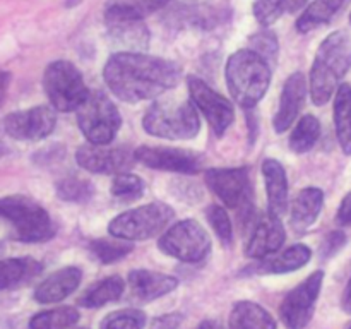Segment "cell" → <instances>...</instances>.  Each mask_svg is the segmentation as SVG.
I'll return each mask as SVG.
<instances>
[{
    "label": "cell",
    "mask_w": 351,
    "mask_h": 329,
    "mask_svg": "<svg viewBox=\"0 0 351 329\" xmlns=\"http://www.w3.org/2000/svg\"><path fill=\"white\" fill-rule=\"evenodd\" d=\"M182 315L180 314H167L154 319L151 329H180Z\"/></svg>",
    "instance_id": "obj_40"
},
{
    "label": "cell",
    "mask_w": 351,
    "mask_h": 329,
    "mask_svg": "<svg viewBox=\"0 0 351 329\" xmlns=\"http://www.w3.org/2000/svg\"><path fill=\"white\" fill-rule=\"evenodd\" d=\"M55 113L50 106H34L14 112L3 119V132L17 141H38L50 136L55 129Z\"/></svg>",
    "instance_id": "obj_14"
},
{
    "label": "cell",
    "mask_w": 351,
    "mask_h": 329,
    "mask_svg": "<svg viewBox=\"0 0 351 329\" xmlns=\"http://www.w3.org/2000/svg\"><path fill=\"white\" fill-rule=\"evenodd\" d=\"M0 221L9 226L10 236L19 242H47L55 235L47 209L26 195L0 199Z\"/></svg>",
    "instance_id": "obj_4"
},
{
    "label": "cell",
    "mask_w": 351,
    "mask_h": 329,
    "mask_svg": "<svg viewBox=\"0 0 351 329\" xmlns=\"http://www.w3.org/2000/svg\"><path fill=\"white\" fill-rule=\"evenodd\" d=\"M341 304H343V308H345V310L348 312V314H351V280H350L348 287H346L345 293H343Z\"/></svg>",
    "instance_id": "obj_44"
},
{
    "label": "cell",
    "mask_w": 351,
    "mask_h": 329,
    "mask_svg": "<svg viewBox=\"0 0 351 329\" xmlns=\"http://www.w3.org/2000/svg\"><path fill=\"white\" fill-rule=\"evenodd\" d=\"M160 249L184 263H199L209 254L211 240L195 219H184L163 233Z\"/></svg>",
    "instance_id": "obj_10"
},
{
    "label": "cell",
    "mask_w": 351,
    "mask_h": 329,
    "mask_svg": "<svg viewBox=\"0 0 351 329\" xmlns=\"http://www.w3.org/2000/svg\"><path fill=\"white\" fill-rule=\"evenodd\" d=\"M189 91L192 103L204 113L213 132L216 136H223L235 119L232 103L199 77H189Z\"/></svg>",
    "instance_id": "obj_12"
},
{
    "label": "cell",
    "mask_w": 351,
    "mask_h": 329,
    "mask_svg": "<svg viewBox=\"0 0 351 329\" xmlns=\"http://www.w3.org/2000/svg\"><path fill=\"white\" fill-rule=\"evenodd\" d=\"M335 125L339 146L351 154V86L343 82L335 98Z\"/></svg>",
    "instance_id": "obj_26"
},
{
    "label": "cell",
    "mask_w": 351,
    "mask_h": 329,
    "mask_svg": "<svg viewBox=\"0 0 351 329\" xmlns=\"http://www.w3.org/2000/svg\"><path fill=\"white\" fill-rule=\"evenodd\" d=\"M10 79H12L10 72L9 71H3V69H0V108H2V105H3V103H5L7 93H9Z\"/></svg>",
    "instance_id": "obj_42"
},
{
    "label": "cell",
    "mask_w": 351,
    "mask_h": 329,
    "mask_svg": "<svg viewBox=\"0 0 351 329\" xmlns=\"http://www.w3.org/2000/svg\"><path fill=\"white\" fill-rule=\"evenodd\" d=\"M197 329H223L221 324L216 321H204Z\"/></svg>",
    "instance_id": "obj_45"
},
{
    "label": "cell",
    "mask_w": 351,
    "mask_h": 329,
    "mask_svg": "<svg viewBox=\"0 0 351 329\" xmlns=\"http://www.w3.org/2000/svg\"><path fill=\"white\" fill-rule=\"evenodd\" d=\"M105 26L108 36L117 47L125 48L127 51L146 50L149 47V29L144 23V16L130 7L113 0L105 12Z\"/></svg>",
    "instance_id": "obj_9"
},
{
    "label": "cell",
    "mask_w": 351,
    "mask_h": 329,
    "mask_svg": "<svg viewBox=\"0 0 351 329\" xmlns=\"http://www.w3.org/2000/svg\"><path fill=\"white\" fill-rule=\"evenodd\" d=\"M254 16L264 27L271 26L283 16L280 0H256L254 3Z\"/></svg>",
    "instance_id": "obj_37"
},
{
    "label": "cell",
    "mask_w": 351,
    "mask_h": 329,
    "mask_svg": "<svg viewBox=\"0 0 351 329\" xmlns=\"http://www.w3.org/2000/svg\"><path fill=\"white\" fill-rule=\"evenodd\" d=\"M91 250L103 264H112L117 263L119 259L125 257L127 254L132 250L129 243L122 242H113V240H96L91 243Z\"/></svg>",
    "instance_id": "obj_35"
},
{
    "label": "cell",
    "mask_w": 351,
    "mask_h": 329,
    "mask_svg": "<svg viewBox=\"0 0 351 329\" xmlns=\"http://www.w3.org/2000/svg\"><path fill=\"white\" fill-rule=\"evenodd\" d=\"M115 2L130 7V9H134L136 12H139L141 16H146V14L156 12V10L163 9L170 0H115Z\"/></svg>",
    "instance_id": "obj_38"
},
{
    "label": "cell",
    "mask_w": 351,
    "mask_h": 329,
    "mask_svg": "<svg viewBox=\"0 0 351 329\" xmlns=\"http://www.w3.org/2000/svg\"><path fill=\"white\" fill-rule=\"evenodd\" d=\"M129 284L137 298L151 302L173 291L178 287V280L173 276H168V274L137 269L129 274Z\"/></svg>",
    "instance_id": "obj_20"
},
{
    "label": "cell",
    "mask_w": 351,
    "mask_h": 329,
    "mask_svg": "<svg viewBox=\"0 0 351 329\" xmlns=\"http://www.w3.org/2000/svg\"><path fill=\"white\" fill-rule=\"evenodd\" d=\"M206 215H208L209 223H211L213 230H215L216 235L219 236V240H221L223 243H226V245L232 243L233 228H232V221H230V216L228 212L225 211V208L211 204L208 208V211H206Z\"/></svg>",
    "instance_id": "obj_36"
},
{
    "label": "cell",
    "mask_w": 351,
    "mask_h": 329,
    "mask_svg": "<svg viewBox=\"0 0 351 329\" xmlns=\"http://www.w3.org/2000/svg\"><path fill=\"white\" fill-rule=\"evenodd\" d=\"M143 127L147 134L163 139H192L199 134L197 110L191 99H158L146 112Z\"/></svg>",
    "instance_id": "obj_5"
},
{
    "label": "cell",
    "mask_w": 351,
    "mask_h": 329,
    "mask_svg": "<svg viewBox=\"0 0 351 329\" xmlns=\"http://www.w3.org/2000/svg\"><path fill=\"white\" fill-rule=\"evenodd\" d=\"M312 252L307 245H291L290 249L283 250L278 256L267 257L266 260H263V266L261 271L264 273H274V274H283L290 273V271H297L300 267H304L305 264L311 259Z\"/></svg>",
    "instance_id": "obj_27"
},
{
    "label": "cell",
    "mask_w": 351,
    "mask_h": 329,
    "mask_svg": "<svg viewBox=\"0 0 351 329\" xmlns=\"http://www.w3.org/2000/svg\"><path fill=\"white\" fill-rule=\"evenodd\" d=\"M82 273L77 267H64L48 276L34 290V300L40 304H55L67 298L81 283Z\"/></svg>",
    "instance_id": "obj_19"
},
{
    "label": "cell",
    "mask_w": 351,
    "mask_h": 329,
    "mask_svg": "<svg viewBox=\"0 0 351 329\" xmlns=\"http://www.w3.org/2000/svg\"><path fill=\"white\" fill-rule=\"evenodd\" d=\"M285 243V228L278 216L266 215L257 219L250 239L247 242L245 254L250 259H267L274 256Z\"/></svg>",
    "instance_id": "obj_17"
},
{
    "label": "cell",
    "mask_w": 351,
    "mask_h": 329,
    "mask_svg": "<svg viewBox=\"0 0 351 329\" xmlns=\"http://www.w3.org/2000/svg\"><path fill=\"white\" fill-rule=\"evenodd\" d=\"M351 67V38L346 31L329 34L319 47L311 71V96L315 105H324L341 86Z\"/></svg>",
    "instance_id": "obj_2"
},
{
    "label": "cell",
    "mask_w": 351,
    "mask_h": 329,
    "mask_svg": "<svg viewBox=\"0 0 351 329\" xmlns=\"http://www.w3.org/2000/svg\"><path fill=\"white\" fill-rule=\"evenodd\" d=\"M348 329H351V326H350V328H348Z\"/></svg>",
    "instance_id": "obj_49"
},
{
    "label": "cell",
    "mask_w": 351,
    "mask_h": 329,
    "mask_svg": "<svg viewBox=\"0 0 351 329\" xmlns=\"http://www.w3.org/2000/svg\"><path fill=\"white\" fill-rule=\"evenodd\" d=\"M79 167L91 173H123L136 161L129 147H110L106 144H82L75 151Z\"/></svg>",
    "instance_id": "obj_13"
},
{
    "label": "cell",
    "mask_w": 351,
    "mask_h": 329,
    "mask_svg": "<svg viewBox=\"0 0 351 329\" xmlns=\"http://www.w3.org/2000/svg\"><path fill=\"white\" fill-rule=\"evenodd\" d=\"M41 271V264L31 257H14L0 259V291L10 290L27 280L36 276Z\"/></svg>",
    "instance_id": "obj_24"
},
{
    "label": "cell",
    "mask_w": 351,
    "mask_h": 329,
    "mask_svg": "<svg viewBox=\"0 0 351 329\" xmlns=\"http://www.w3.org/2000/svg\"><path fill=\"white\" fill-rule=\"evenodd\" d=\"M346 243V235L343 232H331L324 239L321 245V256L322 259H329V257L335 256L336 252L343 249V245Z\"/></svg>",
    "instance_id": "obj_39"
},
{
    "label": "cell",
    "mask_w": 351,
    "mask_h": 329,
    "mask_svg": "<svg viewBox=\"0 0 351 329\" xmlns=\"http://www.w3.org/2000/svg\"><path fill=\"white\" fill-rule=\"evenodd\" d=\"M305 95H307V82H305L304 74L295 72L293 75L288 77L283 93H281L280 106H278V113L273 122L276 132H285L297 120L300 106L304 105Z\"/></svg>",
    "instance_id": "obj_18"
},
{
    "label": "cell",
    "mask_w": 351,
    "mask_h": 329,
    "mask_svg": "<svg viewBox=\"0 0 351 329\" xmlns=\"http://www.w3.org/2000/svg\"><path fill=\"white\" fill-rule=\"evenodd\" d=\"M249 50H252L254 53L259 55L261 58L267 62L269 65H273L278 58V51H280V45H278V38L273 31H259L254 36H250L249 40Z\"/></svg>",
    "instance_id": "obj_33"
},
{
    "label": "cell",
    "mask_w": 351,
    "mask_h": 329,
    "mask_svg": "<svg viewBox=\"0 0 351 329\" xmlns=\"http://www.w3.org/2000/svg\"><path fill=\"white\" fill-rule=\"evenodd\" d=\"M95 188L89 182L81 178H64L57 184V195L62 201L69 202H86L93 195Z\"/></svg>",
    "instance_id": "obj_32"
},
{
    "label": "cell",
    "mask_w": 351,
    "mask_h": 329,
    "mask_svg": "<svg viewBox=\"0 0 351 329\" xmlns=\"http://www.w3.org/2000/svg\"><path fill=\"white\" fill-rule=\"evenodd\" d=\"M350 23H351V16H350Z\"/></svg>",
    "instance_id": "obj_48"
},
{
    "label": "cell",
    "mask_w": 351,
    "mask_h": 329,
    "mask_svg": "<svg viewBox=\"0 0 351 329\" xmlns=\"http://www.w3.org/2000/svg\"><path fill=\"white\" fill-rule=\"evenodd\" d=\"M144 184L137 175L132 173H119L113 180L112 192L115 197L123 199V201H134V199H139L143 195Z\"/></svg>",
    "instance_id": "obj_34"
},
{
    "label": "cell",
    "mask_w": 351,
    "mask_h": 329,
    "mask_svg": "<svg viewBox=\"0 0 351 329\" xmlns=\"http://www.w3.org/2000/svg\"><path fill=\"white\" fill-rule=\"evenodd\" d=\"M144 326L146 315L143 312L136 308H123L103 319L99 329H144Z\"/></svg>",
    "instance_id": "obj_31"
},
{
    "label": "cell",
    "mask_w": 351,
    "mask_h": 329,
    "mask_svg": "<svg viewBox=\"0 0 351 329\" xmlns=\"http://www.w3.org/2000/svg\"><path fill=\"white\" fill-rule=\"evenodd\" d=\"M81 132L91 144H108L122 125V117L112 99L101 91H89L88 98L77 108Z\"/></svg>",
    "instance_id": "obj_7"
},
{
    "label": "cell",
    "mask_w": 351,
    "mask_h": 329,
    "mask_svg": "<svg viewBox=\"0 0 351 329\" xmlns=\"http://www.w3.org/2000/svg\"><path fill=\"white\" fill-rule=\"evenodd\" d=\"M348 2L350 0H315L312 2L297 21L298 33H308L322 24L331 23L332 17Z\"/></svg>",
    "instance_id": "obj_25"
},
{
    "label": "cell",
    "mask_w": 351,
    "mask_h": 329,
    "mask_svg": "<svg viewBox=\"0 0 351 329\" xmlns=\"http://www.w3.org/2000/svg\"><path fill=\"white\" fill-rule=\"evenodd\" d=\"M171 218H173V209L170 206L153 202L119 215L110 223L108 232L115 239L147 240L163 232Z\"/></svg>",
    "instance_id": "obj_8"
},
{
    "label": "cell",
    "mask_w": 351,
    "mask_h": 329,
    "mask_svg": "<svg viewBox=\"0 0 351 329\" xmlns=\"http://www.w3.org/2000/svg\"><path fill=\"white\" fill-rule=\"evenodd\" d=\"M263 175L266 182L269 211L274 216H283L288 208V180L283 164L278 160H266L263 163Z\"/></svg>",
    "instance_id": "obj_21"
},
{
    "label": "cell",
    "mask_w": 351,
    "mask_h": 329,
    "mask_svg": "<svg viewBox=\"0 0 351 329\" xmlns=\"http://www.w3.org/2000/svg\"><path fill=\"white\" fill-rule=\"evenodd\" d=\"M226 82L242 108H254L269 88L271 65L249 48L239 50L228 58Z\"/></svg>",
    "instance_id": "obj_3"
},
{
    "label": "cell",
    "mask_w": 351,
    "mask_h": 329,
    "mask_svg": "<svg viewBox=\"0 0 351 329\" xmlns=\"http://www.w3.org/2000/svg\"><path fill=\"white\" fill-rule=\"evenodd\" d=\"M228 329H276V322L266 308L245 300L232 308Z\"/></svg>",
    "instance_id": "obj_23"
},
{
    "label": "cell",
    "mask_w": 351,
    "mask_h": 329,
    "mask_svg": "<svg viewBox=\"0 0 351 329\" xmlns=\"http://www.w3.org/2000/svg\"><path fill=\"white\" fill-rule=\"evenodd\" d=\"M206 184L228 208L249 204L250 180L245 168H211L206 171Z\"/></svg>",
    "instance_id": "obj_15"
},
{
    "label": "cell",
    "mask_w": 351,
    "mask_h": 329,
    "mask_svg": "<svg viewBox=\"0 0 351 329\" xmlns=\"http://www.w3.org/2000/svg\"><path fill=\"white\" fill-rule=\"evenodd\" d=\"M79 329H86V328H79Z\"/></svg>",
    "instance_id": "obj_47"
},
{
    "label": "cell",
    "mask_w": 351,
    "mask_h": 329,
    "mask_svg": "<svg viewBox=\"0 0 351 329\" xmlns=\"http://www.w3.org/2000/svg\"><path fill=\"white\" fill-rule=\"evenodd\" d=\"M283 14H295L307 3V0H280Z\"/></svg>",
    "instance_id": "obj_43"
},
{
    "label": "cell",
    "mask_w": 351,
    "mask_h": 329,
    "mask_svg": "<svg viewBox=\"0 0 351 329\" xmlns=\"http://www.w3.org/2000/svg\"><path fill=\"white\" fill-rule=\"evenodd\" d=\"M336 219L341 226H351V192L341 201Z\"/></svg>",
    "instance_id": "obj_41"
},
{
    "label": "cell",
    "mask_w": 351,
    "mask_h": 329,
    "mask_svg": "<svg viewBox=\"0 0 351 329\" xmlns=\"http://www.w3.org/2000/svg\"><path fill=\"white\" fill-rule=\"evenodd\" d=\"M324 202V192L317 187L304 188L291 202V228L297 233H304L319 218Z\"/></svg>",
    "instance_id": "obj_22"
},
{
    "label": "cell",
    "mask_w": 351,
    "mask_h": 329,
    "mask_svg": "<svg viewBox=\"0 0 351 329\" xmlns=\"http://www.w3.org/2000/svg\"><path fill=\"white\" fill-rule=\"evenodd\" d=\"M123 293V280L120 276H110L99 283L89 287L79 298V305L86 308L103 307L108 302L119 300Z\"/></svg>",
    "instance_id": "obj_28"
},
{
    "label": "cell",
    "mask_w": 351,
    "mask_h": 329,
    "mask_svg": "<svg viewBox=\"0 0 351 329\" xmlns=\"http://www.w3.org/2000/svg\"><path fill=\"white\" fill-rule=\"evenodd\" d=\"M79 321L74 307H58L40 312L29 321V329H71Z\"/></svg>",
    "instance_id": "obj_29"
},
{
    "label": "cell",
    "mask_w": 351,
    "mask_h": 329,
    "mask_svg": "<svg viewBox=\"0 0 351 329\" xmlns=\"http://www.w3.org/2000/svg\"><path fill=\"white\" fill-rule=\"evenodd\" d=\"M322 280H324V273L315 271L304 283L295 287L287 295L280 307V315L288 329H304L311 322Z\"/></svg>",
    "instance_id": "obj_11"
},
{
    "label": "cell",
    "mask_w": 351,
    "mask_h": 329,
    "mask_svg": "<svg viewBox=\"0 0 351 329\" xmlns=\"http://www.w3.org/2000/svg\"><path fill=\"white\" fill-rule=\"evenodd\" d=\"M136 161L154 168V170L178 171V173L194 175L201 171L202 161L197 154L187 149H175V147H149L141 146L134 151Z\"/></svg>",
    "instance_id": "obj_16"
},
{
    "label": "cell",
    "mask_w": 351,
    "mask_h": 329,
    "mask_svg": "<svg viewBox=\"0 0 351 329\" xmlns=\"http://www.w3.org/2000/svg\"><path fill=\"white\" fill-rule=\"evenodd\" d=\"M43 88L51 106L58 112H77L89 95L81 72L67 60H57L48 65L43 75Z\"/></svg>",
    "instance_id": "obj_6"
},
{
    "label": "cell",
    "mask_w": 351,
    "mask_h": 329,
    "mask_svg": "<svg viewBox=\"0 0 351 329\" xmlns=\"http://www.w3.org/2000/svg\"><path fill=\"white\" fill-rule=\"evenodd\" d=\"M2 250H3V249H2V243H0V254H2Z\"/></svg>",
    "instance_id": "obj_46"
},
{
    "label": "cell",
    "mask_w": 351,
    "mask_h": 329,
    "mask_svg": "<svg viewBox=\"0 0 351 329\" xmlns=\"http://www.w3.org/2000/svg\"><path fill=\"white\" fill-rule=\"evenodd\" d=\"M103 77L110 91L122 101L139 103L175 88L180 79V69L163 58L120 51L108 58Z\"/></svg>",
    "instance_id": "obj_1"
},
{
    "label": "cell",
    "mask_w": 351,
    "mask_h": 329,
    "mask_svg": "<svg viewBox=\"0 0 351 329\" xmlns=\"http://www.w3.org/2000/svg\"><path fill=\"white\" fill-rule=\"evenodd\" d=\"M321 137V123L315 117L305 115L300 122L295 125L290 136V147L295 153H307Z\"/></svg>",
    "instance_id": "obj_30"
}]
</instances>
